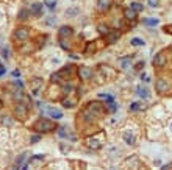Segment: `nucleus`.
<instances>
[{
    "label": "nucleus",
    "instance_id": "f257e3e1",
    "mask_svg": "<svg viewBox=\"0 0 172 170\" xmlns=\"http://www.w3.org/2000/svg\"><path fill=\"white\" fill-rule=\"evenodd\" d=\"M33 28L28 24H17L11 31V47L13 50L20 47L22 44L28 42V41L33 38Z\"/></svg>",
    "mask_w": 172,
    "mask_h": 170
},
{
    "label": "nucleus",
    "instance_id": "f03ea898",
    "mask_svg": "<svg viewBox=\"0 0 172 170\" xmlns=\"http://www.w3.org/2000/svg\"><path fill=\"white\" fill-rule=\"evenodd\" d=\"M57 128H58V125L55 123V120H52L50 117H45V115H39V117L31 123V130L34 133H39V134L55 133Z\"/></svg>",
    "mask_w": 172,
    "mask_h": 170
},
{
    "label": "nucleus",
    "instance_id": "7ed1b4c3",
    "mask_svg": "<svg viewBox=\"0 0 172 170\" xmlns=\"http://www.w3.org/2000/svg\"><path fill=\"white\" fill-rule=\"evenodd\" d=\"M31 105L33 101H14L11 106V114L16 117L17 122L24 123V122L28 120L31 114Z\"/></svg>",
    "mask_w": 172,
    "mask_h": 170
},
{
    "label": "nucleus",
    "instance_id": "20e7f679",
    "mask_svg": "<svg viewBox=\"0 0 172 170\" xmlns=\"http://www.w3.org/2000/svg\"><path fill=\"white\" fill-rule=\"evenodd\" d=\"M113 78H116V70L108 64H99L92 77V80H95L97 84H105Z\"/></svg>",
    "mask_w": 172,
    "mask_h": 170
},
{
    "label": "nucleus",
    "instance_id": "39448f33",
    "mask_svg": "<svg viewBox=\"0 0 172 170\" xmlns=\"http://www.w3.org/2000/svg\"><path fill=\"white\" fill-rule=\"evenodd\" d=\"M85 108L91 112L92 115H95L97 119H102L105 114H108V109H106V105L103 101H99V100H91L85 105Z\"/></svg>",
    "mask_w": 172,
    "mask_h": 170
},
{
    "label": "nucleus",
    "instance_id": "423d86ee",
    "mask_svg": "<svg viewBox=\"0 0 172 170\" xmlns=\"http://www.w3.org/2000/svg\"><path fill=\"white\" fill-rule=\"evenodd\" d=\"M103 144H105V134H103L102 131H95L94 134L88 136L86 140H85V145L89 148V150H99V148L103 147Z\"/></svg>",
    "mask_w": 172,
    "mask_h": 170
},
{
    "label": "nucleus",
    "instance_id": "0eeeda50",
    "mask_svg": "<svg viewBox=\"0 0 172 170\" xmlns=\"http://www.w3.org/2000/svg\"><path fill=\"white\" fill-rule=\"evenodd\" d=\"M108 44L105 42V39H92V41H89V42H86L85 44V47H83V53L85 55H94L95 52H99V50H102V49H105Z\"/></svg>",
    "mask_w": 172,
    "mask_h": 170
},
{
    "label": "nucleus",
    "instance_id": "6e6552de",
    "mask_svg": "<svg viewBox=\"0 0 172 170\" xmlns=\"http://www.w3.org/2000/svg\"><path fill=\"white\" fill-rule=\"evenodd\" d=\"M47 114V117H50L52 120H60L63 119V111L60 109V108L53 106V105H42V108H39V115H44Z\"/></svg>",
    "mask_w": 172,
    "mask_h": 170
},
{
    "label": "nucleus",
    "instance_id": "1a4fd4ad",
    "mask_svg": "<svg viewBox=\"0 0 172 170\" xmlns=\"http://www.w3.org/2000/svg\"><path fill=\"white\" fill-rule=\"evenodd\" d=\"M77 67H78V66H75V64H66V66H63V67L58 70L61 80H63V81H71V80H74V77H77Z\"/></svg>",
    "mask_w": 172,
    "mask_h": 170
},
{
    "label": "nucleus",
    "instance_id": "9d476101",
    "mask_svg": "<svg viewBox=\"0 0 172 170\" xmlns=\"http://www.w3.org/2000/svg\"><path fill=\"white\" fill-rule=\"evenodd\" d=\"M28 89L34 97H39V94L44 91V80L41 77H31L28 81Z\"/></svg>",
    "mask_w": 172,
    "mask_h": 170
},
{
    "label": "nucleus",
    "instance_id": "9b49d317",
    "mask_svg": "<svg viewBox=\"0 0 172 170\" xmlns=\"http://www.w3.org/2000/svg\"><path fill=\"white\" fill-rule=\"evenodd\" d=\"M57 134L60 136V139H66V140H71V142H77L78 140L77 134H74V131L71 130L69 125H58Z\"/></svg>",
    "mask_w": 172,
    "mask_h": 170
},
{
    "label": "nucleus",
    "instance_id": "f8f14e48",
    "mask_svg": "<svg viewBox=\"0 0 172 170\" xmlns=\"http://www.w3.org/2000/svg\"><path fill=\"white\" fill-rule=\"evenodd\" d=\"M78 98H80V95H78L77 91H75V92H72V94L64 95V97L61 98L60 101H61V106L66 108V109H74V108L78 105Z\"/></svg>",
    "mask_w": 172,
    "mask_h": 170
},
{
    "label": "nucleus",
    "instance_id": "ddd939ff",
    "mask_svg": "<svg viewBox=\"0 0 172 170\" xmlns=\"http://www.w3.org/2000/svg\"><path fill=\"white\" fill-rule=\"evenodd\" d=\"M28 10H30V14L31 19H39L44 16V3L42 2H38V0H33V2H28Z\"/></svg>",
    "mask_w": 172,
    "mask_h": 170
},
{
    "label": "nucleus",
    "instance_id": "4468645a",
    "mask_svg": "<svg viewBox=\"0 0 172 170\" xmlns=\"http://www.w3.org/2000/svg\"><path fill=\"white\" fill-rule=\"evenodd\" d=\"M77 77L80 78V81H91L94 77V70L91 67H86V66H78L77 67Z\"/></svg>",
    "mask_w": 172,
    "mask_h": 170
},
{
    "label": "nucleus",
    "instance_id": "2eb2a0df",
    "mask_svg": "<svg viewBox=\"0 0 172 170\" xmlns=\"http://www.w3.org/2000/svg\"><path fill=\"white\" fill-rule=\"evenodd\" d=\"M30 19H31V14H30L28 6L27 5L20 6V8L17 10V14H16V24H27Z\"/></svg>",
    "mask_w": 172,
    "mask_h": 170
},
{
    "label": "nucleus",
    "instance_id": "dca6fc26",
    "mask_svg": "<svg viewBox=\"0 0 172 170\" xmlns=\"http://www.w3.org/2000/svg\"><path fill=\"white\" fill-rule=\"evenodd\" d=\"M75 36V30L71 25H61L58 28V39H69Z\"/></svg>",
    "mask_w": 172,
    "mask_h": 170
},
{
    "label": "nucleus",
    "instance_id": "f3484780",
    "mask_svg": "<svg viewBox=\"0 0 172 170\" xmlns=\"http://www.w3.org/2000/svg\"><path fill=\"white\" fill-rule=\"evenodd\" d=\"M33 42L36 45V50H42L45 44L49 42V35H45V33H36L33 38Z\"/></svg>",
    "mask_w": 172,
    "mask_h": 170
},
{
    "label": "nucleus",
    "instance_id": "a211bd4d",
    "mask_svg": "<svg viewBox=\"0 0 172 170\" xmlns=\"http://www.w3.org/2000/svg\"><path fill=\"white\" fill-rule=\"evenodd\" d=\"M28 152H22L20 154H17L16 156V159H14V162H13V170H20V167H22L25 162H27V159H28Z\"/></svg>",
    "mask_w": 172,
    "mask_h": 170
},
{
    "label": "nucleus",
    "instance_id": "6ab92c4d",
    "mask_svg": "<svg viewBox=\"0 0 172 170\" xmlns=\"http://www.w3.org/2000/svg\"><path fill=\"white\" fill-rule=\"evenodd\" d=\"M121 30H118V28H111V31L108 33L106 36H103V39H105V42L109 45V44H114V42H118V41L121 39Z\"/></svg>",
    "mask_w": 172,
    "mask_h": 170
},
{
    "label": "nucleus",
    "instance_id": "aec40b11",
    "mask_svg": "<svg viewBox=\"0 0 172 170\" xmlns=\"http://www.w3.org/2000/svg\"><path fill=\"white\" fill-rule=\"evenodd\" d=\"M113 8V0H97V11L99 13H108Z\"/></svg>",
    "mask_w": 172,
    "mask_h": 170
},
{
    "label": "nucleus",
    "instance_id": "412c9836",
    "mask_svg": "<svg viewBox=\"0 0 172 170\" xmlns=\"http://www.w3.org/2000/svg\"><path fill=\"white\" fill-rule=\"evenodd\" d=\"M171 89H172L171 84H169L164 78H160V80L156 81V91L160 92V94H168Z\"/></svg>",
    "mask_w": 172,
    "mask_h": 170
},
{
    "label": "nucleus",
    "instance_id": "4be33fe9",
    "mask_svg": "<svg viewBox=\"0 0 172 170\" xmlns=\"http://www.w3.org/2000/svg\"><path fill=\"white\" fill-rule=\"evenodd\" d=\"M58 44L60 47L63 49L64 52H71L74 49V38H69V39H58Z\"/></svg>",
    "mask_w": 172,
    "mask_h": 170
},
{
    "label": "nucleus",
    "instance_id": "5701e85b",
    "mask_svg": "<svg viewBox=\"0 0 172 170\" xmlns=\"http://www.w3.org/2000/svg\"><path fill=\"white\" fill-rule=\"evenodd\" d=\"M122 139L125 140V144H128V145H135L136 144V134L133 131L125 130V131L122 133Z\"/></svg>",
    "mask_w": 172,
    "mask_h": 170
},
{
    "label": "nucleus",
    "instance_id": "b1692460",
    "mask_svg": "<svg viewBox=\"0 0 172 170\" xmlns=\"http://www.w3.org/2000/svg\"><path fill=\"white\" fill-rule=\"evenodd\" d=\"M111 28L113 27L111 25H108V24H105V22H100V24H97V31H99V35L103 38V36H106L109 31H111Z\"/></svg>",
    "mask_w": 172,
    "mask_h": 170
},
{
    "label": "nucleus",
    "instance_id": "393cba45",
    "mask_svg": "<svg viewBox=\"0 0 172 170\" xmlns=\"http://www.w3.org/2000/svg\"><path fill=\"white\" fill-rule=\"evenodd\" d=\"M11 55H13V47H10V45H3L2 49H0V56H2L5 61L11 59Z\"/></svg>",
    "mask_w": 172,
    "mask_h": 170
},
{
    "label": "nucleus",
    "instance_id": "a878e982",
    "mask_svg": "<svg viewBox=\"0 0 172 170\" xmlns=\"http://www.w3.org/2000/svg\"><path fill=\"white\" fill-rule=\"evenodd\" d=\"M164 64H166V55L161 52V53H158V55L153 58V66L155 67H163Z\"/></svg>",
    "mask_w": 172,
    "mask_h": 170
},
{
    "label": "nucleus",
    "instance_id": "bb28decb",
    "mask_svg": "<svg viewBox=\"0 0 172 170\" xmlns=\"http://www.w3.org/2000/svg\"><path fill=\"white\" fill-rule=\"evenodd\" d=\"M136 95H139L141 98H149V97H150V92H149L147 87L138 86V87H136Z\"/></svg>",
    "mask_w": 172,
    "mask_h": 170
},
{
    "label": "nucleus",
    "instance_id": "cd10ccee",
    "mask_svg": "<svg viewBox=\"0 0 172 170\" xmlns=\"http://www.w3.org/2000/svg\"><path fill=\"white\" fill-rule=\"evenodd\" d=\"M136 11H133L132 8H125V10H124V19H127V20H132V22H133V20L136 19Z\"/></svg>",
    "mask_w": 172,
    "mask_h": 170
},
{
    "label": "nucleus",
    "instance_id": "c85d7f7f",
    "mask_svg": "<svg viewBox=\"0 0 172 170\" xmlns=\"http://www.w3.org/2000/svg\"><path fill=\"white\" fill-rule=\"evenodd\" d=\"M146 109V105L141 103V101H135V103L130 105V111L132 112H138V111H144Z\"/></svg>",
    "mask_w": 172,
    "mask_h": 170
},
{
    "label": "nucleus",
    "instance_id": "c756f323",
    "mask_svg": "<svg viewBox=\"0 0 172 170\" xmlns=\"http://www.w3.org/2000/svg\"><path fill=\"white\" fill-rule=\"evenodd\" d=\"M132 59H133V56H124V58H119V64H121L122 69H128L130 64H132Z\"/></svg>",
    "mask_w": 172,
    "mask_h": 170
},
{
    "label": "nucleus",
    "instance_id": "7c9ffc66",
    "mask_svg": "<svg viewBox=\"0 0 172 170\" xmlns=\"http://www.w3.org/2000/svg\"><path fill=\"white\" fill-rule=\"evenodd\" d=\"M80 13V8H77V6H72V8H67L64 11V16L66 17H75Z\"/></svg>",
    "mask_w": 172,
    "mask_h": 170
},
{
    "label": "nucleus",
    "instance_id": "2f4dec72",
    "mask_svg": "<svg viewBox=\"0 0 172 170\" xmlns=\"http://www.w3.org/2000/svg\"><path fill=\"white\" fill-rule=\"evenodd\" d=\"M44 159H45V154H33L31 158L28 159V164L34 166V162H42Z\"/></svg>",
    "mask_w": 172,
    "mask_h": 170
},
{
    "label": "nucleus",
    "instance_id": "473e14b6",
    "mask_svg": "<svg viewBox=\"0 0 172 170\" xmlns=\"http://www.w3.org/2000/svg\"><path fill=\"white\" fill-rule=\"evenodd\" d=\"M41 139H42V134H39V133H31L30 134V144L34 145V144H38V142H41Z\"/></svg>",
    "mask_w": 172,
    "mask_h": 170
},
{
    "label": "nucleus",
    "instance_id": "72a5a7b5",
    "mask_svg": "<svg viewBox=\"0 0 172 170\" xmlns=\"http://www.w3.org/2000/svg\"><path fill=\"white\" fill-rule=\"evenodd\" d=\"M130 8H132L133 11H136V13H141L144 10V6L139 2H132V3H130Z\"/></svg>",
    "mask_w": 172,
    "mask_h": 170
},
{
    "label": "nucleus",
    "instance_id": "f704fd0d",
    "mask_svg": "<svg viewBox=\"0 0 172 170\" xmlns=\"http://www.w3.org/2000/svg\"><path fill=\"white\" fill-rule=\"evenodd\" d=\"M57 0H47V2L44 3V6H45V8H49V11H53L55 8H57Z\"/></svg>",
    "mask_w": 172,
    "mask_h": 170
},
{
    "label": "nucleus",
    "instance_id": "c9c22d12",
    "mask_svg": "<svg viewBox=\"0 0 172 170\" xmlns=\"http://www.w3.org/2000/svg\"><path fill=\"white\" fill-rule=\"evenodd\" d=\"M55 22H57V17H55L53 14H50L49 17L45 19V25H49V27H50V25H53Z\"/></svg>",
    "mask_w": 172,
    "mask_h": 170
},
{
    "label": "nucleus",
    "instance_id": "e433bc0d",
    "mask_svg": "<svg viewBox=\"0 0 172 170\" xmlns=\"http://www.w3.org/2000/svg\"><path fill=\"white\" fill-rule=\"evenodd\" d=\"M10 75L16 80V78H20V77H22V72H20L19 69H14V70H11V73H10Z\"/></svg>",
    "mask_w": 172,
    "mask_h": 170
},
{
    "label": "nucleus",
    "instance_id": "4c0bfd02",
    "mask_svg": "<svg viewBox=\"0 0 172 170\" xmlns=\"http://www.w3.org/2000/svg\"><path fill=\"white\" fill-rule=\"evenodd\" d=\"M6 19V11L2 5H0V24H3V20Z\"/></svg>",
    "mask_w": 172,
    "mask_h": 170
},
{
    "label": "nucleus",
    "instance_id": "58836bf2",
    "mask_svg": "<svg viewBox=\"0 0 172 170\" xmlns=\"http://www.w3.org/2000/svg\"><path fill=\"white\" fill-rule=\"evenodd\" d=\"M144 24L146 25H158V20L156 19H144Z\"/></svg>",
    "mask_w": 172,
    "mask_h": 170
},
{
    "label": "nucleus",
    "instance_id": "ea45409f",
    "mask_svg": "<svg viewBox=\"0 0 172 170\" xmlns=\"http://www.w3.org/2000/svg\"><path fill=\"white\" fill-rule=\"evenodd\" d=\"M132 44H133V45H144V41H141L139 38H135V39L132 41Z\"/></svg>",
    "mask_w": 172,
    "mask_h": 170
},
{
    "label": "nucleus",
    "instance_id": "a19ab883",
    "mask_svg": "<svg viewBox=\"0 0 172 170\" xmlns=\"http://www.w3.org/2000/svg\"><path fill=\"white\" fill-rule=\"evenodd\" d=\"M158 2H160V0H149L147 3H149L150 6H158Z\"/></svg>",
    "mask_w": 172,
    "mask_h": 170
},
{
    "label": "nucleus",
    "instance_id": "79ce46f5",
    "mask_svg": "<svg viewBox=\"0 0 172 170\" xmlns=\"http://www.w3.org/2000/svg\"><path fill=\"white\" fill-rule=\"evenodd\" d=\"M3 108H5V100H3L2 97H0V112L3 111Z\"/></svg>",
    "mask_w": 172,
    "mask_h": 170
},
{
    "label": "nucleus",
    "instance_id": "37998d69",
    "mask_svg": "<svg viewBox=\"0 0 172 170\" xmlns=\"http://www.w3.org/2000/svg\"><path fill=\"white\" fill-rule=\"evenodd\" d=\"M164 31L171 33V35H172V25H166V27H164Z\"/></svg>",
    "mask_w": 172,
    "mask_h": 170
},
{
    "label": "nucleus",
    "instance_id": "c03bdc74",
    "mask_svg": "<svg viewBox=\"0 0 172 170\" xmlns=\"http://www.w3.org/2000/svg\"><path fill=\"white\" fill-rule=\"evenodd\" d=\"M142 67H144V63H142V61H141V63H138V66L135 67V69H136V72H138V70H141Z\"/></svg>",
    "mask_w": 172,
    "mask_h": 170
},
{
    "label": "nucleus",
    "instance_id": "a18cd8bd",
    "mask_svg": "<svg viewBox=\"0 0 172 170\" xmlns=\"http://www.w3.org/2000/svg\"><path fill=\"white\" fill-rule=\"evenodd\" d=\"M141 80H142V81H150V77H147L146 73H142V75H141Z\"/></svg>",
    "mask_w": 172,
    "mask_h": 170
},
{
    "label": "nucleus",
    "instance_id": "49530a36",
    "mask_svg": "<svg viewBox=\"0 0 172 170\" xmlns=\"http://www.w3.org/2000/svg\"><path fill=\"white\" fill-rule=\"evenodd\" d=\"M5 73H6V69H5V66H3V67H0V77H3Z\"/></svg>",
    "mask_w": 172,
    "mask_h": 170
},
{
    "label": "nucleus",
    "instance_id": "de8ad7c7",
    "mask_svg": "<svg viewBox=\"0 0 172 170\" xmlns=\"http://www.w3.org/2000/svg\"><path fill=\"white\" fill-rule=\"evenodd\" d=\"M69 58H71V59H78V55H75V53H69Z\"/></svg>",
    "mask_w": 172,
    "mask_h": 170
},
{
    "label": "nucleus",
    "instance_id": "09e8293b",
    "mask_svg": "<svg viewBox=\"0 0 172 170\" xmlns=\"http://www.w3.org/2000/svg\"><path fill=\"white\" fill-rule=\"evenodd\" d=\"M0 67H3V63H2V59H0Z\"/></svg>",
    "mask_w": 172,
    "mask_h": 170
},
{
    "label": "nucleus",
    "instance_id": "8fccbe9b",
    "mask_svg": "<svg viewBox=\"0 0 172 170\" xmlns=\"http://www.w3.org/2000/svg\"><path fill=\"white\" fill-rule=\"evenodd\" d=\"M0 41H2V38H0Z\"/></svg>",
    "mask_w": 172,
    "mask_h": 170
}]
</instances>
